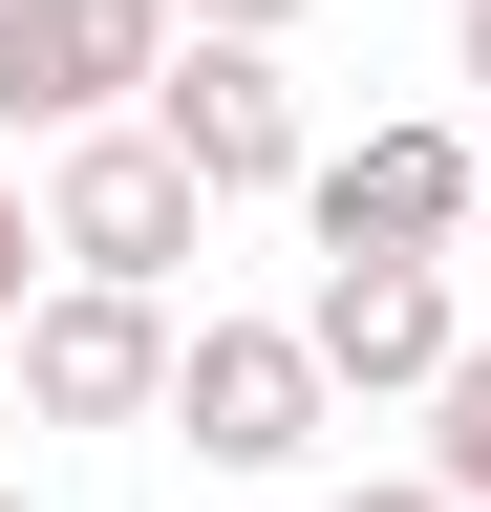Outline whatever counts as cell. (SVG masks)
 <instances>
[{"instance_id":"1","label":"cell","mask_w":491,"mask_h":512,"mask_svg":"<svg viewBox=\"0 0 491 512\" xmlns=\"http://www.w3.org/2000/svg\"><path fill=\"white\" fill-rule=\"evenodd\" d=\"M193 192H214V171L171 150V128H86V150H65V192H43V235H65L86 278H129V299H150L171 256H193Z\"/></svg>"},{"instance_id":"2","label":"cell","mask_w":491,"mask_h":512,"mask_svg":"<svg viewBox=\"0 0 491 512\" xmlns=\"http://www.w3.org/2000/svg\"><path fill=\"white\" fill-rule=\"evenodd\" d=\"M321 342H299V320H193V342H171V427L193 448H235V470H278L299 427H321Z\"/></svg>"},{"instance_id":"3","label":"cell","mask_w":491,"mask_h":512,"mask_svg":"<svg viewBox=\"0 0 491 512\" xmlns=\"http://www.w3.org/2000/svg\"><path fill=\"white\" fill-rule=\"evenodd\" d=\"M150 64H171V0H0V107L22 128H86Z\"/></svg>"},{"instance_id":"4","label":"cell","mask_w":491,"mask_h":512,"mask_svg":"<svg viewBox=\"0 0 491 512\" xmlns=\"http://www.w3.org/2000/svg\"><path fill=\"white\" fill-rule=\"evenodd\" d=\"M150 128H171L214 192H278V171H299V86H278V43H171V64H150Z\"/></svg>"},{"instance_id":"5","label":"cell","mask_w":491,"mask_h":512,"mask_svg":"<svg viewBox=\"0 0 491 512\" xmlns=\"http://www.w3.org/2000/svg\"><path fill=\"white\" fill-rule=\"evenodd\" d=\"M299 342H321L342 384H449V363H470V342H449V278H427V256H321Z\"/></svg>"},{"instance_id":"6","label":"cell","mask_w":491,"mask_h":512,"mask_svg":"<svg viewBox=\"0 0 491 512\" xmlns=\"http://www.w3.org/2000/svg\"><path fill=\"white\" fill-rule=\"evenodd\" d=\"M22 384H43L65 427H129V406H171V320H150L129 278H86V299L22 320Z\"/></svg>"},{"instance_id":"7","label":"cell","mask_w":491,"mask_h":512,"mask_svg":"<svg viewBox=\"0 0 491 512\" xmlns=\"http://www.w3.org/2000/svg\"><path fill=\"white\" fill-rule=\"evenodd\" d=\"M470 192H491V171L449 150V128H363V150L321 171V235H342V256H427V235L470 214Z\"/></svg>"},{"instance_id":"8","label":"cell","mask_w":491,"mask_h":512,"mask_svg":"<svg viewBox=\"0 0 491 512\" xmlns=\"http://www.w3.org/2000/svg\"><path fill=\"white\" fill-rule=\"evenodd\" d=\"M449 491H491V342L449 363Z\"/></svg>"},{"instance_id":"9","label":"cell","mask_w":491,"mask_h":512,"mask_svg":"<svg viewBox=\"0 0 491 512\" xmlns=\"http://www.w3.org/2000/svg\"><path fill=\"white\" fill-rule=\"evenodd\" d=\"M171 22H193V43H278L299 0H171Z\"/></svg>"},{"instance_id":"10","label":"cell","mask_w":491,"mask_h":512,"mask_svg":"<svg viewBox=\"0 0 491 512\" xmlns=\"http://www.w3.org/2000/svg\"><path fill=\"white\" fill-rule=\"evenodd\" d=\"M22 256H65V235H43V214H22V192H0V320H22Z\"/></svg>"},{"instance_id":"11","label":"cell","mask_w":491,"mask_h":512,"mask_svg":"<svg viewBox=\"0 0 491 512\" xmlns=\"http://www.w3.org/2000/svg\"><path fill=\"white\" fill-rule=\"evenodd\" d=\"M342 512H449V491H342Z\"/></svg>"},{"instance_id":"12","label":"cell","mask_w":491,"mask_h":512,"mask_svg":"<svg viewBox=\"0 0 491 512\" xmlns=\"http://www.w3.org/2000/svg\"><path fill=\"white\" fill-rule=\"evenodd\" d=\"M470 86H491V0H470Z\"/></svg>"},{"instance_id":"13","label":"cell","mask_w":491,"mask_h":512,"mask_svg":"<svg viewBox=\"0 0 491 512\" xmlns=\"http://www.w3.org/2000/svg\"><path fill=\"white\" fill-rule=\"evenodd\" d=\"M0 512H22V491H0Z\"/></svg>"},{"instance_id":"14","label":"cell","mask_w":491,"mask_h":512,"mask_svg":"<svg viewBox=\"0 0 491 512\" xmlns=\"http://www.w3.org/2000/svg\"><path fill=\"white\" fill-rule=\"evenodd\" d=\"M470 214H491V192H470Z\"/></svg>"}]
</instances>
